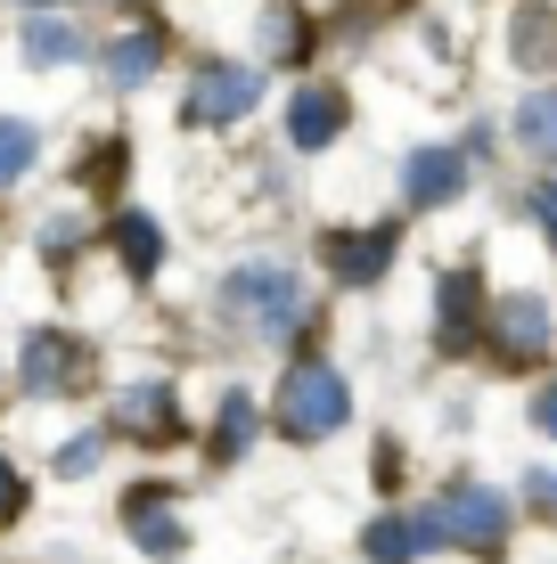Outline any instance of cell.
I'll return each mask as SVG.
<instances>
[{"mask_svg":"<svg viewBox=\"0 0 557 564\" xmlns=\"http://www.w3.org/2000/svg\"><path fill=\"white\" fill-rule=\"evenodd\" d=\"M222 319L229 327H246L255 344H296L303 327L320 319V303H312V286H303V270L296 262H279V254H246L238 270H222Z\"/></svg>","mask_w":557,"mask_h":564,"instance_id":"1","label":"cell"},{"mask_svg":"<svg viewBox=\"0 0 557 564\" xmlns=\"http://www.w3.org/2000/svg\"><path fill=\"white\" fill-rule=\"evenodd\" d=\"M418 516H427L435 549H459V556H475V564H501L508 540H516V499L492 491V482H475V475L443 482Z\"/></svg>","mask_w":557,"mask_h":564,"instance_id":"2","label":"cell"},{"mask_svg":"<svg viewBox=\"0 0 557 564\" xmlns=\"http://www.w3.org/2000/svg\"><path fill=\"white\" fill-rule=\"evenodd\" d=\"M271 425H279L287 442H329V434H344V425H353V377H344L336 360L303 352L279 377V393H271Z\"/></svg>","mask_w":557,"mask_h":564,"instance_id":"3","label":"cell"},{"mask_svg":"<svg viewBox=\"0 0 557 564\" xmlns=\"http://www.w3.org/2000/svg\"><path fill=\"white\" fill-rule=\"evenodd\" d=\"M255 107H263V66L255 57H197V74H189V90H181L189 131H229Z\"/></svg>","mask_w":557,"mask_h":564,"instance_id":"4","label":"cell"},{"mask_svg":"<svg viewBox=\"0 0 557 564\" xmlns=\"http://www.w3.org/2000/svg\"><path fill=\"white\" fill-rule=\"evenodd\" d=\"M107 434H115V442H140V451H181V442H189L181 384H172V377H131V384H115Z\"/></svg>","mask_w":557,"mask_h":564,"instance_id":"5","label":"cell"},{"mask_svg":"<svg viewBox=\"0 0 557 564\" xmlns=\"http://www.w3.org/2000/svg\"><path fill=\"white\" fill-rule=\"evenodd\" d=\"M549 344H557V311L549 295H533V286H516V295H492L484 311V352L508 368V377H525L533 360H549Z\"/></svg>","mask_w":557,"mask_h":564,"instance_id":"6","label":"cell"},{"mask_svg":"<svg viewBox=\"0 0 557 564\" xmlns=\"http://www.w3.org/2000/svg\"><path fill=\"white\" fill-rule=\"evenodd\" d=\"M90 384V344L74 336V327H33L25 344H17V393L25 401H66Z\"/></svg>","mask_w":557,"mask_h":564,"instance_id":"7","label":"cell"},{"mask_svg":"<svg viewBox=\"0 0 557 564\" xmlns=\"http://www.w3.org/2000/svg\"><path fill=\"white\" fill-rule=\"evenodd\" d=\"M320 262H329V279L344 286V295H369V286L401 262V221H377V229H329V238H320Z\"/></svg>","mask_w":557,"mask_h":564,"instance_id":"8","label":"cell"},{"mask_svg":"<svg viewBox=\"0 0 557 564\" xmlns=\"http://www.w3.org/2000/svg\"><path fill=\"white\" fill-rule=\"evenodd\" d=\"M279 131H287L296 155H329L344 131H353V99H344L336 83H296L287 107H279Z\"/></svg>","mask_w":557,"mask_h":564,"instance_id":"9","label":"cell"},{"mask_svg":"<svg viewBox=\"0 0 557 564\" xmlns=\"http://www.w3.org/2000/svg\"><path fill=\"white\" fill-rule=\"evenodd\" d=\"M484 311H492L484 270L451 262L443 279H435V344H443V352H475V344H484Z\"/></svg>","mask_w":557,"mask_h":564,"instance_id":"10","label":"cell"},{"mask_svg":"<svg viewBox=\"0 0 557 564\" xmlns=\"http://www.w3.org/2000/svg\"><path fill=\"white\" fill-rule=\"evenodd\" d=\"M172 482H131L124 491V532L140 540L157 564H172V556H189V523H181V508H172Z\"/></svg>","mask_w":557,"mask_h":564,"instance_id":"11","label":"cell"},{"mask_svg":"<svg viewBox=\"0 0 557 564\" xmlns=\"http://www.w3.org/2000/svg\"><path fill=\"white\" fill-rule=\"evenodd\" d=\"M468 197V148H410L401 155V205L410 213H443Z\"/></svg>","mask_w":557,"mask_h":564,"instance_id":"12","label":"cell"},{"mask_svg":"<svg viewBox=\"0 0 557 564\" xmlns=\"http://www.w3.org/2000/svg\"><path fill=\"white\" fill-rule=\"evenodd\" d=\"M255 66H312V50H320V17L303 9V0H263V17H255Z\"/></svg>","mask_w":557,"mask_h":564,"instance_id":"13","label":"cell"},{"mask_svg":"<svg viewBox=\"0 0 557 564\" xmlns=\"http://www.w3.org/2000/svg\"><path fill=\"white\" fill-rule=\"evenodd\" d=\"M164 57H172L164 25H124L115 42H99V74H107V90H148L164 74Z\"/></svg>","mask_w":557,"mask_h":564,"instance_id":"14","label":"cell"},{"mask_svg":"<svg viewBox=\"0 0 557 564\" xmlns=\"http://www.w3.org/2000/svg\"><path fill=\"white\" fill-rule=\"evenodd\" d=\"M17 57H25L33 74H57V66H83V57H90V33L74 25V17H57V9H42V17H25V33H17Z\"/></svg>","mask_w":557,"mask_h":564,"instance_id":"15","label":"cell"},{"mask_svg":"<svg viewBox=\"0 0 557 564\" xmlns=\"http://www.w3.org/2000/svg\"><path fill=\"white\" fill-rule=\"evenodd\" d=\"M107 254L115 262H124V279H157V270H164V254H172V238H164V221H157V213H115V221H107Z\"/></svg>","mask_w":557,"mask_h":564,"instance_id":"16","label":"cell"},{"mask_svg":"<svg viewBox=\"0 0 557 564\" xmlns=\"http://www.w3.org/2000/svg\"><path fill=\"white\" fill-rule=\"evenodd\" d=\"M435 549V532H427V516H369V532H361V556L369 564H427Z\"/></svg>","mask_w":557,"mask_h":564,"instance_id":"17","label":"cell"},{"mask_svg":"<svg viewBox=\"0 0 557 564\" xmlns=\"http://www.w3.org/2000/svg\"><path fill=\"white\" fill-rule=\"evenodd\" d=\"M255 434H263V401L229 384L222 410H214V442H205V458H214V466H238L246 451H255Z\"/></svg>","mask_w":557,"mask_h":564,"instance_id":"18","label":"cell"},{"mask_svg":"<svg viewBox=\"0 0 557 564\" xmlns=\"http://www.w3.org/2000/svg\"><path fill=\"white\" fill-rule=\"evenodd\" d=\"M508 140L525 155H542V164H557V83L525 90V99L508 107Z\"/></svg>","mask_w":557,"mask_h":564,"instance_id":"19","label":"cell"},{"mask_svg":"<svg viewBox=\"0 0 557 564\" xmlns=\"http://www.w3.org/2000/svg\"><path fill=\"white\" fill-rule=\"evenodd\" d=\"M508 57H516L525 74H549V66H557V9L525 0V9L508 17Z\"/></svg>","mask_w":557,"mask_h":564,"instance_id":"20","label":"cell"},{"mask_svg":"<svg viewBox=\"0 0 557 564\" xmlns=\"http://www.w3.org/2000/svg\"><path fill=\"white\" fill-rule=\"evenodd\" d=\"M33 164H42V123H25V115H0V188L33 181Z\"/></svg>","mask_w":557,"mask_h":564,"instance_id":"21","label":"cell"},{"mask_svg":"<svg viewBox=\"0 0 557 564\" xmlns=\"http://www.w3.org/2000/svg\"><path fill=\"white\" fill-rule=\"evenodd\" d=\"M124 164H131V148L124 140H99V148H83L74 181H83V188H124Z\"/></svg>","mask_w":557,"mask_h":564,"instance_id":"22","label":"cell"},{"mask_svg":"<svg viewBox=\"0 0 557 564\" xmlns=\"http://www.w3.org/2000/svg\"><path fill=\"white\" fill-rule=\"evenodd\" d=\"M107 442H115V434H74V442H57V458H50V475H66V482H83V475H99V458H107Z\"/></svg>","mask_w":557,"mask_h":564,"instance_id":"23","label":"cell"},{"mask_svg":"<svg viewBox=\"0 0 557 564\" xmlns=\"http://www.w3.org/2000/svg\"><path fill=\"white\" fill-rule=\"evenodd\" d=\"M74 246H83V221H74V213H57V221H42V254H50V262H66Z\"/></svg>","mask_w":557,"mask_h":564,"instance_id":"24","label":"cell"},{"mask_svg":"<svg viewBox=\"0 0 557 564\" xmlns=\"http://www.w3.org/2000/svg\"><path fill=\"white\" fill-rule=\"evenodd\" d=\"M525 499H533V516H542V523H557V466H533V475H525Z\"/></svg>","mask_w":557,"mask_h":564,"instance_id":"25","label":"cell"},{"mask_svg":"<svg viewBox=\"0 0 557 564\" xmlns=\"http://www.w3.org/2000/svg\"><path fill=\"white\" fill-rule=\"evenodd\" d=\"M25 516V475H17V458L0 451V523H17Z\"/></svg>","mask_w":557,"mask_h":564,"instance_id":"26","label":"cell"},{"mask_svg":"<svg viewBox=\"0 0 557 564\" xmlns=\"http://www.w3.org/2000/svg\"><path fill=\"white\" fill-rule=\"evenodd\" d=\"M525 425H533V434H542V442H557V377H542V393H533Z\"/></svg>","mask_w":557,"mask_h":564,"instance_id":"27","label":"cell"},{"mask_svg":"<svg viewBox=\"0 0 557 564\" xmlns=\"http://www.w3.org/2000/svg\"><path fill=\"white\" fill-rule=\"evenodd\" d=\"M533 221H542L549 238H557V181H542V188H533Z\"/></svg>","mask_w":557,"mask_h":564,"instance_id":"28","label":"cell"},{"mask_svg":"<svg viewBox=\"0 0 557 564\" xmlns=\"http://www.w3.org/2000/svg\"><path fill=\"white\" fill-rule=\"evenodd\" d=\"M17 9H25V17H42V9H66V0H17Z\"/></svg>","mask_w":557,"mask_h":564,"instance_id":"29","label":"cell"},{"mask_svg":"<svg viewBox=\"0 0 557 564\" xmlns=\"http://www.w3.org/2000/svg\"><path fill=\"white\" fill-rule=\"evenodd\" d=\"M115 9H131V0H115Z\"/></svg>","mask_w":557,"mask_h":564,"instance_id":"30","label":"cell"},{"mask_svg":"<svg viewBox=\"0 0 557 564\" xmlns=\"http://www.w3.org/2000/svg\"><path fill=\"white\" fill-rule=\"evenodd\" d=\"M0 384H9V377H0Z\"/></svg>","mask_w":557,"mask_h":564,"instance_id":"31","label":"cell"}]
</instances>
